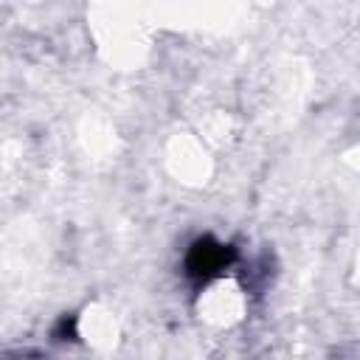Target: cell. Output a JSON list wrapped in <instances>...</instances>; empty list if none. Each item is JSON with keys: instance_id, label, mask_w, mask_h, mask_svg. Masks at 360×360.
Masks as SVG:
<instances>
[{"instance_id": "7a4b0ae2", "label": "cell", "mask_w": 360, "mask_h": 360, "mask_svg": "<svg viewBox=\"0 0 360 360\" xmlns=\"http://www.w3.org/2000/svg\"><path fill=\"white\" fill-rule=\"evenodd\" d=\"M56 338L59 340H76V315H65L56 326Z\"/></svg>"}, {"instance_id": "6da1fadb", "label": "cell", "mask_w": 360, "mask_h": 360, "mask_svg": "<svg viewBox=\"0 0 360 360\" xmlns=\"http://www.w3.org/2000/svg\"><path fill=\"white\" fill-rule=\"evenodd\" d=\"M236 259V250L225 242H217L214 236H202L194 239L188 253H186V276L194 278L197 284L211 281L214 276H219L222 270H228Z\"/></svg>"}]
</instances>
